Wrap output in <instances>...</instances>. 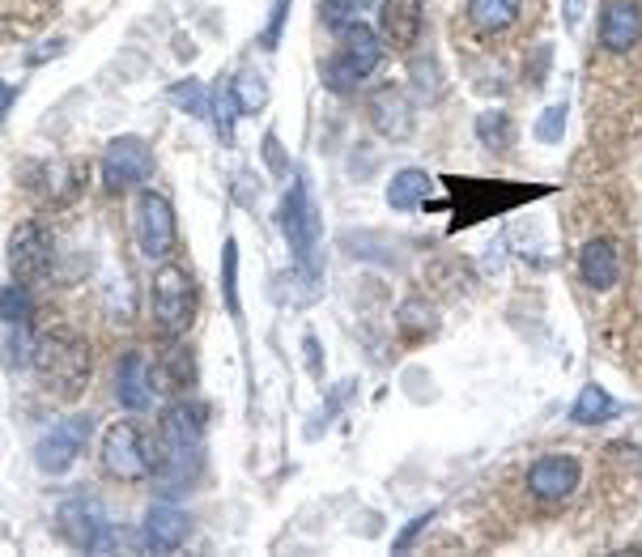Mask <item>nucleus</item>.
<instances>
[{
  "label": "nucleus",
  "mask_w": 642,
  "mask_h": 557,
  "mask_svg": "<svg viewBox=\"0 0 642 557\" xmlns=\"http://www.w3.org/2000/svg\"><path fill=\"white\" fill-rule=\"evenodd\" d=\"M430 192H435V183H430V175L426 170H401L392 183H388V204L404 213V209H426L430 204Z\"/></svg>",
  "instance_id": "21"
},
{
  "label": "nucleus",
  "mask_w": 642,
  "mask_h": 557,
  "mask_svg": "<svg viewBox=\"0 0 642 557\" xmlns=\"http://www.w3.org/2000/svg\"><path fill=\"white\" fill-rule=\"evenodd\" d=\"M361 4H366V0H323L320 13H323V22H328L332 31H345L349 22H358L354 13H358Z\"/></svg>",
  "instance_id": "30"
},
{
  "label": "nucleus",
  "mask_w": 642,
  "mask_h": 557,
  "mask_svg": "<svg viewBox=\"0 0 642 557\" xmlns=\"http://www.w3.org/2000/svg\"><path fill=\"white\" fill-rule=\"evenodd\" d=\"M562 123H566V107H549V111L536 120V141H545V145L562 141Z\"/></svg>",
  "instance_id": "31"
},
{
  "label": "nucleus",
  "mask_w": 642,
  "mask_h": 557,
  "mask_svg": "<svg viewBox=\"0 0 642 557\" xmlns=\"http://www.w3.org/2000/svg\"><path fill=\"white\" fill-rule=\"evenodd\" d=\"M579 277H583L587 289L608 294V289L621 281V251H617V242H608V239L583 242V251H579Z\"/></svg>",
  "instance_id": "13"
},
{
  "label": "nucleus",
  "mask_w": 642,
  "mask_h": 557,
  "mask_svg": "<svg viewBox=\"0 0 642 557\" xmlns=\"http://www.w3.org/2000/svg\"><path fill=\"white\" fill-rule=\"evenodd\" d=\"M85 430H90V417H69V422L51 426V430L35 442V464H39L43 473H64V469H73V460H78L81 447H85Z\"/></svg>",
  "instance_id": "12"
},
{
  "label": "nucleus",
  "mask_w": 642,
  "mask_h": 557,
  "mask_svg": "<svg viewBox=\"0 0 642 557\" xmlns=\"http://www.w3.org/2000/svg\"><path fill=\"white\" fill-rule=\"evenodd\" d=\"M370 120H374V128H379L388 141H401V137H408V128H413V111H408L401 90L383 85V90L370 98Z\"/></svg>",
  "instance_id": "18"
},
{
  "label": "nucleus",
  "mask_w": 642,
  "mask_h": 557,
  "mask_svg": "<svg viewBox=\"0 0 642 557\" xmlns=\"http://www.w3.org/2000/svg\"><path fill=\"white\" fill-rule=\"evenodd\" d=\"M583 477V464L574 455H540L532 469H527V494L536 502H566Z\"/></svg>",
  "instance_id": "8"
},
{
  "label": "nucleus",
  "mask_w": 642,
  "mask_h": 557,
  "mask_svg": "<svg viewBox=\"0 0 642 557\" xmlns=\"http://www.w3.org/2000/svg\"><path fill=\"white\" fill-rule=\"evenodd\" d=\"M9 107H13V85H4V81H0V116H4Z\"/></svg>",
  "instance_id": "36"
},
{
  "label": "nucleus",
  "mask_w": 642,
  "mask_h": 557,
  "mask_svg": "<svg viewBox=\"0 0 642 557\" xmlns=\"http://www.w3.org/2000/svg\"><path fill=\"white\" fill-rule=\"evenodd\" d=\"M596 39L608 56H626L642 43V4L639 0H608L601 9Z\"/></svg>",
  "instance_id": "10"
},
{
  "label": "nucleus",
  "mask_w": 642,
  "mask_h": 557,
  "mask_svg": "<svg viewBox=\"0 0 642 557\" xmlns=\"http://www.w3.org/2000/svg\"><path fill=\"white\" fill-rule=\"evenodd\" d=\"M222 294H226V311L239 316V247L235 242L222 247Z\"/></svg>",
  "instance_id": "27"
},
{
  "label": "nucleus",
  "mask_w": 642,
  "mask_h": 557,
  "mask_svg": "<svg viewBox=\"0 0 642 557\" xmlns=\"http://www.w3.org/2000/svg\"><path fill=\"white\" fill-rule=\"evenodd\" d=\"M520 17V0H468V22L477 35H502Z\"/></svg>",
  "instance_id": "20"
},
{
  "label": "nucleus",
  "mask_w": 642,
  "mask_h": 557,
  "mask_svg": "<svg viewBox=\"0 0 642 557\" xmlns=\"http://www.w3.org/2000/svg\"><path fill=\"white\" fill-rule=\"evenodd\" d=\"M621 413V404L604 392L601 383H587L579 396H574V404H570V422L574 426H604L608 417H617Z\"/></svg>",
  "instance_id": "22"
},
{
  "label": "nucleus",
  "mask_w": 642,
  "mask_h": 557,
  "mask_svg": "<svg viewBox=\"0 0 642 557\" xmlns=\"http://www.w3.org/2000/svg\"><path fill=\"white\" fill-rule=\"evenodd\" d=\"M379 26H383L388 43L413 47L417 35H421V0H383V9H379Z\"/></svg>",
  "instance_id": "17"
},
{
  "label": "nucleus",
  "mask_w": 642,
  "mask_h": 557,
  "mask_svg": "<svg viewBox=\"0 0 642 557\" xmlns=\"http://www.w3.org/2000/svg\"><path fill=\"white\" fill-rule=\"evenodd\" d=\"M341 60H345V69L358 81L370 78V73L379 69V60H383V39L358 17V22H349V26L341 31Z\"/></svg>",
  "instance_id": "14"
},
{
  "label": "nucleus",
  "mask_w": 642,
  "mask_h": 557,
  "mask_svg": "<svg viewBox=\"0 0 642 557\" xmlns=\"http://www.w3.org/2000/svg\"><path fill=\"white\" fill-rule=\"evenodd\" d=\"M204 430V404L197 400H179L162 413V438H166V451H197L201 447Z\"/></svg>",
  "instance_id": "15"
},
{
  "label": "nucleus",
  "mask_w": 642,
  "mask_h": 557,
  "mask_svg": "<svg viewBox=\"0 0 642 557\" xmlns=\"http://www.w3.org/2000/svg\"><path fill=\"white\" fill-rule=\"evenodd\" d=\"M35 370L51 396L73 400L90 383V345L69 328H47L35 341Z\"/></svg>",
  "instance_id": "1"
},
{
  "label": "nucleus",
  "mask_w": 642,
  "mask_h": 557,
  "mask_svg": "<svg viewBox=\"0 0 642 557\" xmlns=\"http://www.w3.org/2000/svg\"><path fill=\"white\" fill-rule=\"evenodd\" d=\"M60 528H64V536H69L78 549L94 554L111 523H107V515H103V502H98V498L73 494V498L60 502Z\"/></svg>",
  "instance_id": "11"
},
{
  "label": "nucleus",
  "mask_w": 642,
  "mask_h": 557,
  "mask_svg": "<svg viewBox=\"0 0 642 557\" xmlns=\"http://www.w3.org/2000/svg\"><path fill=\"white\" fill-rule=\"evenodd\" d=\"M136 242L150 260H166L175 247V209L162 192H141L136 200Z\"/></svg>",
  "instance_id": "6"
},
{
  "label": "nucleus",
  "mask_w": 642,
  "mask_h": 557,
  "mask_svg": "<svg viewBox=\"0 0 642 557\" xmlns=\"http://www.w3.org/2000/svg\"><path fill=\"white\" fill-rule=\"evenodd\" d=\"M154 379H150V366L141 362V354H123L116 366V400H120L128 413H145L154 404Z\"/></svg>",
  "instance_id": "16"
},
{
  "label": "nucleus",
  "mask_w": 642,
  "mask_h": 557,
  "mask_svg": "<svg viewBox=\"0 0 642 557\" xmlns=\"http://www.w3.org/2000/svg\"><path fill=\"white\" fill-rule=\"evenodd\" d=\"M197 354L188 349V345H170L166 354L158 358V370L150 375L154 379V388L158 392H188L192 383H197Z\"/></svg>",
  "instance_id": "19"
},
{
  "label": "nucleus",
  "mask_w": 642,
  "mask_h": 557,
  "mask_svg": "<svg viewBox=\"0 0 642 557\" xmlns=\"http://www.w3.org/2000/svg\"><path fill=\"white\" fill-rule=\"evenodd\" d=\"M31 311H35V307H31V294H26L22 285H4V289H0V319H4L9 328H22V323L31 319Z\"/></svg>",
  "instance_id": "26"
},
{
  "label": "nucleus",
  "mask_w": 642,
  "mask_h": 557,
  "mask_svg": "<svg viewBox=\"0 0 642 557\" xmlns=\"http://www.w3.org/2000/svg\"><path fill=\"white\" fill-rule=\"evenodd\" d=\"M64 51V39H51V43H43V47H35L31 56H26V64H47L51 56H60Z\"/></svg>",
  "instance_id": "35"
},
{
  "label": "nucleus",
  "mask_w": 642,
  "mask_h": 557,
  "mask_svg": "<svg viewBox=\"0 0 642 557\" xmlns=\"http://www.w3.org/2000/svg\"><path fill=\"white\" fill-rule=\"evenodd\" d=\"M430 519H435V511H426V515H417V519H413V523H408V528H404L401 536H396V549H408V545H413V541H417V532H421V528H426V523H430Z\"/></svg>",
  "instance_id": "34"
},
{
  "label": "nucleus",
  "mask_w": 642,
  "mask_h": 557,
  "mask_svg": "<svg viewBox=\"0 0 642 557\" xmlns=\"http://www.w3.org/2000/svg\"><path fill=\"white\" fill-rule=\"evenodd\" d=\"M477 137L485 150H507L511 145V116L507 111H485L477 116Z\"/></svg>",
  "instance_id": "25"
},
{
  "label": "nucleus",
  "mask_w": 642,
  "mask_h": 557,
  "mask_svg": "<svg viewBox=\"0 0 642 557\" xmlns=\"http://www.w3.org/2000/svg\"><path fill=\"white\" fill-rule=\"evenodd\" d=\"M98 460H103V469L116 481H145L154 473V464H158V451H154V438L145 435L132 417H123V422L107 426Z\"/></svg>",
  "instance_id": "2"
},
{
  "label": "nucleus",
  "mask_w": 642,
  "mask_h": 557,
  "mask_svg": "<svg viewBox=\"0 0 642 557\" xmlns=\"http://www.w3.org/2000/svg\"><path fill=\"white\" fill-rule=\"evenodd\" d=\"M435 323H439V316H435L430 303H421V298H408V303L401 307L404 332H435Z\"/></svg>",
  "instance_id": "29"
},
{
  "label": "nucleus",
  "mask_w": 642,
  "mask_h": 557,
  "mask_svg": "<svg viewBox=\"0 0 642 557\" xmlns=\"http://www.w3.org/2000/svg\"><path fill=\"white\" fill-rule=\"evenodd\" d=\"M154 319L170 341H179L197 323V285L179 264H162L154 273Z\"/></svg>",
  "instance_id": "3"
},
{
  "label": "nucleus",
  "mask_w": 642,
  "mask_h": 557,
  "mask_svg": "<svg viewBox=\"0 0 642 557\" xmlns=\"http://www.w3.org/2000/svg\"><path fill=\"white\" fill-rule=\"evenodd\" d=\"M260 154H264V162H269V170H273V175H285V166H289V162H285L282 141H277L273 132H264V141H260Z\"/></svg>",
  "instance_id": "32"
},
{
  "label": "nucleus",
  "mask_w": 642,
  "mask_h": 557,
  "mask_svg": "<svg viewBox=\"0 0 642 557\" xmlns=\"http://www.w3.org/2000/svg\"><path fill=\"white\" fill-rule=\"evenodd\" d=\"M285 13H289V0H277V9H273V17H269V31L260 35V47H277V43H282Z\"/></svg>",
  "instance_id": "33"
},
{
  "label": "nucleus",
  "mask_w": 642,
  "mask_h": 557,
  "mask_svg": "<svg viewBox=\"0 0 642 557\" xmlns=\"http://www.w3.org/2000/svg\"><path fill=\"white\" fill-rule=\"evenodd\" d=\"M235 120H239V98H235V78H226L213 90V128L222 141H235Z\"/></svg>",
  "instance_id": "24"
},
{
  "label": "nucleus",
  "mask_w": 642,
  "mask_h": 557,
  "mask_svg": "<svg viewBox=\"0 0 642 557\" xmlns=\"http://www.w3.org/2000/svg\"><path fill=\"white\" fill-rule=\"evenodd\" d=\"M282 230H285L289 251H294V260H298V264L311 260L316 235H320V222H316V204H311V192H307L302 179H294L289 197L282 200Z\"/></svg>",
  "instance_id": "7"
},
{
  "label": "nucleus",
  "mask_w": 642,
  "mask_h": 557,
  "mask_svg": "<svg viewBox=\"0 0 642 557\" xmlns=\"http://www.w3.org/2000/svg\"><path fill=\"white\" fill-rule=\"evenodd\" d=\"M166 103L179 107V111H188L192 120H209V116H213V94H209V85H204L201 78L175 81V85L166 90Z\"/></svg>",
  "instance_id": "23"
},
{
  "label": "nucleus",
  "mask_w": 642,
  "mask_h": 557,
  "mask_svg": "<svg viewBox=\"0 0 642 557\" xmlns=\"http://www.w3.org/2000/svg\"><path fill=\"white\" fill-rule=\"evenodd\" d=\"M235 98H239V111H264V103H269V85L264 78H255V73H239L235 78Z\"/></svg>",
  "instance_id": "28"
},
{
  "label": "nucleus",
  "mask_w": 642,
  "mask_h": 557,
  "mask_svg": "<svg viewBox=\"0 0 642 557\" xmlns=\"http://www.w3.org/2000/svg\"><path fill=\"white\" fill-rule=\"evenodd\" d=\"M56 260V239L43 222H17V230L9 235V269L17 277H47Z\"/></svg>",
  "instance_id": "5"
},
{
  "label": "nucleus",
  "mask_w": 642,
  "mask_h": 557,
  "mask_svg": "<svg viewBox=\"0 0 642 557\" xmlns=\"http://www.w3.org/2000/svg\"><path fill=\"white\" fill-rule=\"evenodd\" d=\"M188 536H192V515H188L179 502H154V507L145 511L141 549H150V554H175Z\"/></svg>",
  "instance_id": "9"
},
{
  "label": "nucleus",
  "mask_w": 642,
  "mask_h": 557,
  "mask_svg": "<svg viewBox=\"0 0 642 557\" xmlns=\"http://www.w3.org/2000/svg\"><path fill=\"white\" fill-rule=\"evenodd\" d=\"M98 175H103V188L111 197H123L132 188H141L150 175H154V154L141 137H116L107 150H103V162H98Z\"/></svg>",
  "instance_id": "4"
}]
</instances>
